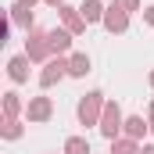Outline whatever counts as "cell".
Instances as JSON below:
<instances>
[{
    "mask_svg": "<svg viewBox=\"0 0 154 154\" xmlns=\"http://www.w3.org/2000/svg\"><path fill=\"white\" fill-rule=\"evenodd\" d=\"M22 4H32V0H22Z\"/></svg>",
    "mask_w": 154,
    "mask_h": 154,
    "instance_id": "obj_17",
    "label": "cell"
},
{
    "mask_svg": "<svg viewBox=\"0 0 154 154\" xmlns=\"http://www.w3.org/2000/svg\"><path fill=\"white\" fill-rule=\"evenodd\" d=\"M50 4H57V0H50Z\"/></svg>",
    "mask_w": 154,
    "mask_h": 154,
    "instance_id": "obj_20",
    "label": "cell"
},
{
    "mask_svg": "<svg viewBox=\"0 0 154 154\" xmlns=\"http://www.w3.org/2000/svg\"><path fill=\"white\" fill-rule=\"evenodd\" d=\"M25 75H29V72H25V57H14V61H11V79L22 82Z\"/></svg>",
    "mask_w": 154,
    "mask_h": 154,
    "instance_id": "obj_6",
    "label": "cell"
},
{
    "mask_svg": "<svg viewBox=\"0 0 154 154\" xmlns=\"http://www.w3.org/2000/svg\"><path fill=\"white\" fill-rule=\"evenodd\" d=\"M97 111H100V93H86L82 104H79V118H82L86 125H93V122H97Z\"/></svg>",
    "mask_w": 154,
    "mask_h": 154,
    "instance_id": "obj_1",
    "label": "cell"
},
{
    "mask_svg": "<svg viewBox=\"0 0 154 154\" xmlns=\"http://www.w3.org/2000/svg\"><path fill=\"white\" fill-rule=\"evenodd\" d=\"M143 154H154V151H143Z\"/></svg>",
    "mask_w": 154,
    "mask_h": 154,
    "instance_id": "obj_18",
    "label": "cell"
},
{
    "mask_svg": "<svg viewBox=\"0 0 154 154\" xmlns=\"http://www.w3.org/2000/svg\"><path fill=\"white\" fill-rule=\"evenodd\" d=\"M68 154H90V143L86 140H68Z\"/></svg>",
    "mask_w": 154,
    "mask_h": 154,
    "instance_id": "obj_12",
    "label": "cell"
},
{
    "mask_svg": "<svg viewBox=\"0 0 154 154\" xmlns=\"http://www.w3.org/2000/svg\"><path fill=\"white\" fill-rule=\"evenodd\" d=\"M68 72H72V75H86V72H90V61H86L82 54H75L72 65H68Z\"/></svg>",
    "mask_w": 154,
    "mask_h": 154,
    "instance_id": "obj_5",
    "label": "cell"
},
{
    "mask_svg": "<svg viewBox=\"0 0 154 154\" xmlns=\"http://www.w3.org/2000/svg\"><path fill=\"white\" fill-rule=\"evenodd\" d=\"M47 47H50V39L43 36V32H36L32 43H29V54H32V57H43V50H47Z\"/></svg>",
    "mask_w": 154,
    "mask_h": 154,
    "instance_id": "obj_3",
    "label": "cell"
},
{
    "mask_svg": "<svg viewBox=\"0 0 154 154\" xmlns=\"http://www.w3.org/2000/svg\"><path fill=\"white\" fill-rule=\"evenodd\" d=\"M151 118H154V108H151Z\"/></svg>",
    "mask_w": 154,
    "mask_h": 154,
    "instance_id": "obj_19",
    "label": "cell"
},
{
    "mask_svg": "<svg viewBox=\"0 0 154 154\" xmlns=\"http://www.w3.org/2000/svg\"><path fill=\"white\" fill-rule=\"evenodd\" d=\"M14 22H18V25H32V14L25 11V4H18V7H14Z\"/></svg>",
    "mask_w": 154,
    "mask_h": 154,
    "instance_id": "obj_11",
    "label": "cell"
},
{
    "mask_svg": "<svg viewBox=\"0 0 154 154\" xmlns=\"http://www.w3.org/2000/svg\"><path fill=\"white\" fill-rule=\"evenodd\" d=\"M50 115V104H47V100H43V97H39L36 104H32V108H29V118H47Z\"/></svg>",
    "mask_w": 154,
    "mask_h": 154,
    "instance_id": "obj_8",
    "label": "cell"
},
{
    "mask_svg": "<svg viewBox=\"0 0 154 154\" xmlns=\"http://www.w3.org/2000/svg\"><path fill=\"white\" fill-rule=\"evenodd\" d=\"M122 7H136V0H122Z\"/></svg>",
    "mask_w": 154,
    "mask_h": 154,
    "instance_id": "obj_16",
    "label": "cell"
},
{
    "mask_svg": "<svg viewBox=\"0 0 154 154\" xmlns=\"http://www.w3.org/2000/svg\"><path fill=\"white\" fill-rule=\"evenodd\" d=\"M129 133L140 136V133H143V118H129Z\"/></svg>",
    "mask_w": 154,
    "mask_h": 154,
    "instance_id": "obj_14",
    "label": "cell"
},
{
    "mask_svg": "<svg viewBox=\"0 0 154 154\" xmlns=\"http://www.w3.org/2000/svg\"><path fill=\"white\" fill-rule=\"evenodd\" d=\"M47 39H50L54 50H65V47H68V36H65V32H47Z\"/></svg>",
    "mask_w": 154,
    "mask_h": 154,
    "instance_id": "obj_10",
    "label": "cell"
},
{
    "mask_svg": "<svg viewBox=\"0 0 154 154\" xmlns=\"http://www.w3.org/2000/svg\"><path fill=\"white\" fill-rule=\"evenodd\" d=\"M108 29H118V32L125 29V14H122L118 7H111V14H108Z\"/></svg>",
    "mask_w": 154,
    "mask_h": 154,
    "instance_id": "obj_7",
    "label": "cell"
},
{
    "mask_svg": "<svg viewBox=\"0 0 154 154\" xmlns=\"http://www.w3.org/2000/svg\"><path fill=\"white\" fill-rule=\"evenodd\" d=\"M100 129H104V136H115L118 133V108H108L104 111V125Z\"/></svg>",
    "mask_w": 154,
    "mask_h": 154,
    "instance_id": "obj_2",
    "label": "cell"
},
{
    "mask_svg": "<svg viewBox=\"0 0 154 154\" xmlns=\"http://www.w3.org/2000/svg\"><path fill=\"white\" fill-rule=\"evenodd\" d=\"M65 68H68V65H61V61H54V65H50V68L43 72V86H50L54 79H61V72H65Z\"/></svg>",
    "mask_w": 154,
    "mask_h": 154,
    "instance_id": "obj_4",
    "label": "cell"
},
{
    "mask_svg": "<svg viewBox=\"0 0 154 154\" xmlns=\"http://www.w3.org/2000/svg\"><path fill=\"white\" fill-rule=\"evenodd\" d=\"M65 22H68V29H79V25H82L79 14H75V11H68V7H65Z\"/></svg>",
    "mask_w": 154,
    "mask_h": 154,
    "instance_id": "obj_13",
    "label": "cell"
},
{
    "mask_svg": "<svg viewBox=\"0 0 154 154\" xmlns=\"http://www.w3.org/2000/svg\"><path fill=\"white\" fill-rule=\"evenodd\" d=\"M115 154H136V147H133V143H118Z\"/></svg>",
    "mask_w": 154,
    "mask_h": 154,
    "instance_id": "obj_15",
    "label": "cell"
},
{
    "mask_svg": "<svg viewBox=\"0 0 154 154\" xmlns=\"http://www.w3.org/2000/svg\"><path fill=\"white\" fill-rule=\"evenodd\" d=\"M82 18H86V22H93V18H100V4H97V0H90V4H82Z\"/></svg>",
    "mask_w": 154,
    "mask_h": 154,
    "instance_id": "obj_9",
    "label": "cell"
}]
</instances>
